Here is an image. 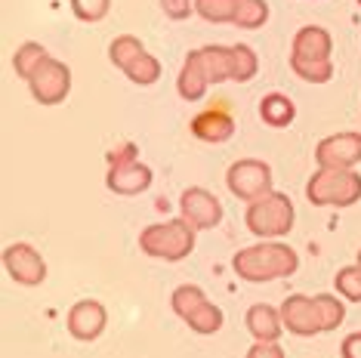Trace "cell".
<instances>
[{"instance_id": "1", "label": "cell", "mask_w": 361, "mask_h": 358, "mask_svg": "<svg viewBox=\"0 0 361 358\" xmlns=\"http://www.w3.org/2000/svg\"><path fill=\"white\" fill-rule=\"evenodd\" d=\"M232 268L241 281L250 284H262V281H275V278H287L300 268V257L293 247L278 241H262L253 247L238 250L232 259Z\"/></svg>"}, {"instance_id": "2", "label": "cell", "mask_w": 361, "mask_h": 358, "mask_svg": "<svg viewBox=\"0 0 361 358\" xmlns=\"http://www.w3.org/2000/svg\"><path fill=\"white\" fill-rule=\"evenodd\" d=\"M293 219H297V210H293V201L284 192H269L262 198L250 201L247 214H244L247 229L262 241L284 238L293 229Z\"/></svg>"}, {"instance_id": "3", "label": "cell", "mask_w": 361, "mask_h": 358, "mask_svg": "<svg viewBox=\"0 0 361 358\" xmlns=\"http://www.w3.org/2000/svg\"><path fill=\"white\" fill-rule=\"evenodd\" d=\"M139 247L142 254L154 259H167V263H179L195 250V229L183 216L170 219V223H154L139 235Z\"/></svg>"}, {"instance_id": "4", "label": "cell", "mask_w": 361, "mask_h": 358, "mask_svg": "<svg viewBox=\"0 0 361 358\" xmlns=\"http://www.w3.org/2000/svg\"><path fill=\"white\" fill-rule=\"evenodd\" d=\"M306 198L315 207H352L361 201V176L355 170H315L306 183Z\"/></svg>"}, {"instance_id": "5", "label": "cell", "mask_w": 361, "mask_h": 358, "mask_svg": "<svg viewBox=\"0 0 361 358\" xmlns=\"http://www.w3.org/2000/svg\"><path fill=\"white\" fill-rule=\"evenodd\" d=\"M170 306H173V312L183 319L188 328L195 333H216L223 328V309L213 306L207 294H204L201 288H195V284H183V288L173 290V297H170Z\"/></svg>"}, {"instance_id": "6", "label": "cell", "mask_w": 361, "mask_h": 358, "mask_svg": "<svg viewBox=\"0 0 361 358\" xmlns=\"http://www.w3.org/2000/svg\"><path fill=\"white\" fill-rule=\"evenodd\" d=\"M109 189L114 195H139L152 185V170L136 158V145H124V152H111L109 158Z\"/></svg>"}, {"instance_id": "7", "label": "cell", "mask_w": 361, "mask_h": 358, "mask_svg": "<svg viewBox=\"0 0 361 358\" xmlns=\"http://www.w3.org/2000/svg\"><path fill=\"white\" fill-rule=\"evenodd\" d=\"M226 185L235 198L241 201H257L262 195L272 192V167L266 161H257V158H244V161H235L232 167L226 170Z\"/></svg>"}, {"instance_id": "8", "label": "cell", "mask_w": 361, "mask_h": 358, "mask_svg": "<svg viewBox=\"0 0 361 358\" xmlns=\"http://www.w3.org/2000/svg\"><path fill=\"white\" fill-rule=\"evenodd\" d=\"M28 87H31V96L40 105H59L71 93V68L50 56V59L40 65L37 75L28 80Z\"/></svg>"}, {"instance_id": "9", "label": "cell", "mask_w": 361, "mask_h": 358, "mask_svg": "<svg viewBox=\"0 0 361 358\" xmlns=\"http://www.w3.org/2000/svg\"><path fill=\"white\" fill-rule=\"evenodd\" d=\"M4 268L10 272V278L22 288H37L47 278V259L37 254V247L31 244H10L4 250Z\"/></svg>"}, {"instance_id": "10", "label": "cell", "mask_w": 361, "mask_h": 358, "mask_svg": "<svg viewBox=\"0 0 361 358\" xmlns=\"http://www.w3.org/2000/svg\"><path fill=\"white\" fill-rule=\"evenodd\" d=\"M315 161L322 170H352L361 161V133H334L318 142Z\"/></svg>"}, {"instance_id": "11", "label": "cell", "mask_w": 361, "mask_h": 358, "mask_svg": "<svg viewBox=\"0 0 361 358\" xmlns=\"http://www.w3.org/2000/svg\"><path fill=\"white\" fill-rule=\"evenodd\" d=\"M179 210H183V219L195 232L213 229V226H219V219H223V204H219V198L207 189H198V185H192V189L183 192Z\"/></svg>"}, {"instance_id": "12", "label": "cell", "mask_w": 361, "mask_h": 358, "mask_svg": "<svg viewBox=\"0 0 361 358\" xmlns=\"http://www.w3.org/2000/svg\"><path fill=\"white\" fill-rule=\"evenodd\" d=\"M192 133L198 136L201 142H226V140H232L235 118H232L228 102L216 99V102H210L204 111H198V115L192 118Z\"/></svg>"}, {"instance_id": "13", "label": "cell", "mask_w": 361, "mask_h": 358, "mask_svg": "<svg viewBox=\"0 0 361 358\" xmlns=\"http://www.w3.org/2000/svg\"><path fill=\"white\" fill-rule=\"evenodd\" d=\"M331 50L334 40L331 31L322 25H306L297 31L293 37V53H290V65H318V62H331Z\"/></svg>"}, {"instance_id": "14", "label": "cell", "mask_w": 361, "mask_h": 358, "mask_svg": "<svg viewBox=\"0 0 361 358\" xmlns=\"http://www.w3.org/2000/svg\"><path fill=\"white\" fill-rule=\"evenodd\" d=\"M105 324H109V312H105V306L99 300H80L68 312V333L75 340H80V343L99 340Z\"/></svg>"}, {"instance_id": "15", "label": "cell", "mask_w": 361, "mask_h": 358, "mask_svg": "<svg viewBox=\"0 0 361 358\" xmlns=\"http://www.w3.org/2000/svg\"><path fill=\"white\" fill-rule=\"evenodd\" d=\"M281 321H284V331L297 333V337H315L322 331V321H318V309H315V300L306 297V294H293L281 303Z\"/></svg>"}, {"instance_id": "16", "label": "cell", "mask_w": 361, "mask_h": 358, "mask_svg": "<svg viewBox=\"0 0 361 358\" xmlns=\"http://www.w3.org/2000/svg\"><path fill=\"white\" fill-rule=\"evenodd\" d=\"M176 87H179V96H183L185 102H198V99H204V93H207V87H210V78H207V71H204L201 50H192V53L185 56Z\"/></svg>"}, {"instance_id": "17", "label": "cell", "mask_w": 361, "mask_h": 358, "mask_svg": "<svg viewBox=\"0 0 361 358\" xmlns=\"http://www.w3.org/2000/svg\"><path fill=\"white\" fill-rule=\"evenodd\" d=\"M247 331L257 343H278V337L284 333L281 312L266 303H257L247 309Z\"/></svg>"}, {"instance_id": "18", "label": "cell", "mask_w": 361, "mask_h": 358, "mask_svg": "<svg viewBox=\"0 0 361 358\" xmlns=\"http://www.w3.org/2000/svg\"><path fill=\"white\" fill-rule=\"evenodd\" d=\"M259 118L262 124L269 127H290L293 118H297V105H293V99H287L284 93H269L259 99Z\"/></svg>"}, {"instance_id": "19", "label": "cell", "mask_w": 361, "mask_h": 358, "mask_svg": "<svg viewBox=\"0 0 361 358\" xmlns=\"http://www.w3.org/2000/svg\"><path fill=\"white\" fill-rule=\"evenodd\" d=\"M201 62L204 71H207L210 84H223V80H232V47H201Z\"/></svg>"}, {"instance_id": "20", "label": "cell", "mask_w": 361, "mask_h": 358, "mask_svg": "<svg viewBox=\"0 0 361 358\" xmlns=\"http://www.w3.org/2000/svg\"><path fill=\"white\" fill-rule=\"evenodd\" d=\"M47 59H50V53L44 50L40 44H35V40H28V44H22L19 50H16L13 56V68L16 75H19L22 80H31L40 71V65H44Z\"/></svg>"}, {"instance_id": "21", "label": "cell", "mask_w": 361, "mask_h": 358, "mask_svg": "<svg viewBox=\"0 0 361 358\" xmlns=\"http://www.w3.org/2000/svg\"><path fill=\"white\" fill-rule=\"evenodd\" d=\"M142 53H145L142 40L133 37V35H121V37H114V40H111V47H109V59H111L114 68H121V71H127L130 65H133Z\"/></svg>"}, {"instance_id": "22", "label": "cell", "mask_w": 361, "mask_h": 358, "mask_svg": "<svg viewBox=\"0 0 361 358\" xmlns=\"http://www.w3.org/2000/svg\"><path fill=\"white\" fill-rule=\"evenodd\" d=\"M269 22V4L266 0H238L235 10V22L232 25L244 28V31H257Z\"/></svg>"}, {"instance_id": "23", "label": "cell", "mask_w": 361, "mask_h": 358, "mask_svg": "<svg viewBox=\"0 0 361 358\" xmlns=\"http://www.w3.org/2000/svg\"><path fill=\"white\" fill-rule=\"evenodd\" d=\"M257 71H259L257 53H253L250 47H244V44H235L232 47V80L247 84V80L257 78Z\"/></svg>"}, {"instance_id": "24", "label": "cell", "mask_w": 361, "mask_h": 358, "mask_svg": "<svg viewBox=\"0 0 361 358\" xmlns=\"http://www.w3.org/2000/svg\"><path fill=\"white\" fill-rule=\"evenodd\" d=\"M235 10H238V0H195V13L201 19L213 22V25L235 22Z\"/></svg>"}, {"instance_id": "25", "label": "cell", "mask_w": 361, "mask_h": 358, "mask_svg": "<svg viewBox=\"0 0 361 358\" xmlns=\"http://www.w3.org/2000/svg\"><path fill=\"white\" fill-rule=\"evenodd\" d=\"M312 300H315L322 331H336V328H340L343 319H346V306H343L334 294H318V297H312Z\"/></svg>"}, {"instance_id": "26", "label": "cell", "mask_w": 361, "mask_h": 358, "mask_svg": "<svg viewBox=\"0 0 361 358\" xmlns=\"http://www.w3.org/2000/svg\"><path fill=\"white\" fill-rule=\"evenodd\" d=\"M124 75L133 80V84H139V87H152V84H158V80H161V62L154 59L152 53H142V56H139V59L124 71Z\"/></svg>"}, {"instance_id": "27", "label": "cell", "mask_w": 361, "mask_h": 358, "mask_svg": "<svg viewBox=\"0 0 361 358\" xmlns=\"http://www.w3.org/2000/svg\"><path fill=\"white\" fill-rule=\"evenodd\" d=\"M336 290H340L343 297L349 300V303H361V266H343L340 272H336Z\"/></svg>"}, {"instance_id": "28", "label": "cell", "mask_w": 361, "mask_h": 358, "mask_svg": "<svg viewBox=\"0 0 361 358\" xmlns=\"http://www.w3.org/2000/svg\"><path fill=\"white\" fill-rule=\"evenodd\" d=\"M111 10V0H71V13L80 22H102Z\"/></svg>"}, {"instance_id": "29", "label": "cell", "mask_w": 361, "mask_h": 358, "mask_svg": "<svg viewBox=\"0 0 361 358\" xmlns=\"http://www.w3.org/2000/svg\"><path fill=\"white\" fill-rule=\"evenodd\" d=\"M161 6L173 22H183L195 13V0H161Z\"/></svg>"}, {"instance_id": "30", "label": "cell", "mask_w": 361, "mask_h": 358, "mask_svg": "<svg viewBox=\"0 0 361 358\" xmlns=\"http://www.w3.org/2000/svg\"><path fill=\"white\" fill-rule=\"evenodd\" d=\"M244 358H284V349L278 343H253Z\"/></svg>"}, {"instance_id": "31", "label": "cell", "mask_w": 361, "mask_h": 358, "mask_svg": "<svg viewBox=\"0 0 361 358\" xmlns=\"http://www.w3.org/2000/svg\"><path fill=\"white\" fill-rule=\"evenodd\" d=\"M340 352H343V358H361V331L358 333H349V337L343 340Z\"/></svg>"}, {"instance_id": "32", "label": "cell", "mask_w": 361, "mask_h": 358, "mask_svg": "<svg viewBox=\"0 0 361 358\" xmlns=\"http://www.w3.org/2000/svg\"><path fill=\"white\" fill-rule=\"evenodd\" d=\"M358 266H361V250H358Z\"/></svg>"}, {"instance_id": "33", "label": "cell", "mask_w": 361, "mask_h": 358, "mask_svg": "<svg viewBox=\"0 0 361 358\" xmlns=\"http://www.w3.org/2000/svg\"><path fill=\"white\" fill-rule=\"evenodd\" d=\"M358 6H361V0H358Z\"/></svg>"}]
</instances>
